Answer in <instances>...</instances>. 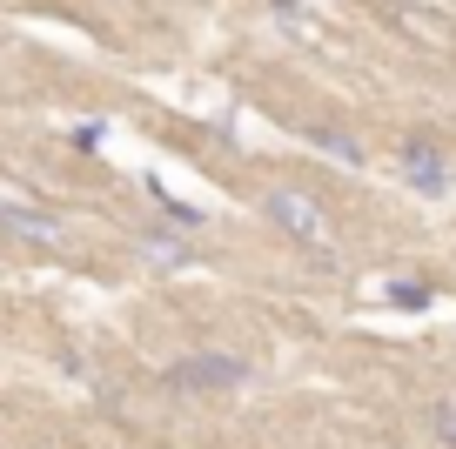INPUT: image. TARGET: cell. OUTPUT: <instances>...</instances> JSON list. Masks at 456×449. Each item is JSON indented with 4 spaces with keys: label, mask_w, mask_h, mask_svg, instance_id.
<instances>
[{
    "label": "cell",
    "mask_w": 456,
    "mask_h": 449,
    "mask_svg": "<svg viewBox=\"0 0 456 449\" xmlns=\"http://www.w3.org/2000/svg\"><path fill=\"white\" fill-rule=\"evenodd\" d=\"M248 382V363L242 355H182V363L168 369V389H182V396H195V389H208V396H228V389H242Z\"/></svg>",
    "instance_id": "obj_1"
},
{
    "label": "cell",
    "mask_w": 456,
    "mask_h": 449,
    "mask_svg": "<svg viewBox=\"0 0 456 449\" xmlns=\"http://www.w3.org/2000/svg\"><path fill=\"white\" fill-rule=\"evenodd\" d=\"M262 208H269V222L282 228V235L309 241V249H322V241H329V222H322V208H315L309 195H296V188H275V195L262 201Z\"/></svg>",
    "instance_id": "obj_2"
},
{
    "label": "cell",
    "mask_w": 456,
    "mask_h": 449,
    "mask_svg": "<svg viewBox=\"0 0 456 449\" xmlns=\"http://www.w3.org/2000/svg\"><path fill=\"white\" fill-rule=\"evenodd\" d=\"M403 182L410 188H423V195H450V168H443V155L436 148H403Z\"/></svg>",
    "instance_id": "obj_3"
},
{
    "label": "cell",
    "mask_w": 456,
    "mask_h": 449,
    "mask_svg": "<svg viewBox=\"0 0 456 449\" xmlns=\"http://www.w3.org/2000/svg\"><path fill=\"white\" fill-rule=\"evenodd\" d=\"M0 228H14V235H28V241H54L61 235V222H47L41 208H0Z\"/></svg>",
    "instance_id": "obj_4"
},
{
    "label": "cell",
    "mask_w": 456,
    "mask_h": 449,
    "mask_svg": "<svg viewBox=\"0 0 456 449\" xmlns=\"http://www.w3.org/2000/svg\"><path fill=\"white\" fill-rule=\"evenodd\" d=\"M309 148H322V155H336V161H349V168H362V148L349 135H336V127H309Z\"/></svg>",
    "instance_id": "obj_5"
},
{
    "label": "cell",
    "mask_w": 456,
    "mask_h": 449,
    "mask_svg": "<svg viewBox=\"0 0 456 449\" xmlns=\"http://www.w3.org/2000/svg\"><path fill=\"white\" fill-rule=\"evenodd\" d=\"M429 429H436L443 449H456V403H436V409H429Z\"/></svg>",
    "instance_id": "obj_6"
},
{
    "label": "cell",
    "mask_w": 456,
    "mask_h": 449,
    "mask_svg": "<svg viewBox=\"0 0 456 449\" xmlns=\"http://www.w3.org/2000/svg\"><path fill=\"white\" fill-rule=\"evenodd\" d=\"M148 255H155V262H188V241H168V235H148Z\"/></svg>",
    "instance_id": "obj_7"
}]
</instances>
